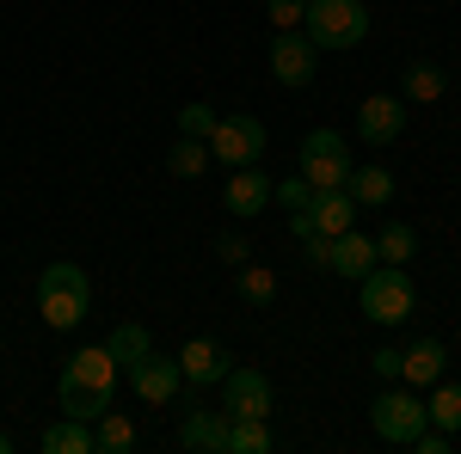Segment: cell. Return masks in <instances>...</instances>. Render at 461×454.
I'll use <instances>...</instances> for the list:
<instances>
[{
  "label": "cell",
  "instance_id": "1",
  "mask_svg": "<svg viewBox=\"0 0 461 454\" xmlns=\"http://www.w3.org/2000/svg\"><path fill=\"white\" fill-rule=\"evenodd\" d=\"M111 393H117V356H111L105 344L74 350L62 381H56V405L80 423H99L111 412Z\"/></svg>",
  "mask_w": 461,
  "mask_h": 454
},
{
  "label": "cell",
  "instance_id": "2",
  "mask_svg": "<svg viewBox=\"0 0 461 454\" xmlns=\"http://www.w3.org/2000/svg\"><path fill=\"white\" fill-rule=\"evenodd\" d=\"M86 307H93V282L80 264H50L37 277V314L50 319V332H74L86 319Z\"/></svg>",
  "mask_w": 461,
  "mask_h": 454
},
{
  "label": "cell",
  "instance_id": "3",
  "mask_svg": "<svg viewBox=\"0 0 461 454\" xmlns=\"http://www.w3.org/2000/svg\"><path fill=\"white\" fill-rule=\"evenodd\" d=\"M357 307L375 325H406L419 307V289L406 277V264H375L369 277H357Z\"/></svg>",
  "mask_w": 461,
  "mask_h": 454
},
{
  "label": "cell",
  "instance_id": "4",
  "mask_svg": "<svg viewBox=\"0 0 461 454\" xmlns=\"http://www.w3.org/2000/svg\"><path fill=\"white\" fill-rule=\"evenodd\" d=\"M302 31L314 37V49H357L369 37V6L363 0H308Z\"/></svg>",
  "mask_w": 461,
  "mask_h": 454
},
{
  "label": "cell",
  "instance_id": "5",
  "mask_svg": "<svg viewBox=\"0 0 461 454\" xmlns=\"http://www.w3.org/2000/svg\"><path fill=\"white\" fill-rule=\"evenodd\" d=\"M295 173L308 178L314 191H345V178H351L345 136H339V129H308V141H302V166H295Z\"/></svg>",
  "mask_w": 461,
  "mask_h": 454
},
{
  "label": "cell",
  "instance_id": "6",
  "mask_svg": "<svg viewBox=\"0 0 461 454\" xmlns=\"http://www.w3.org/2000/svg\"><path fill=\"white\" fill-rule=\"evenodd\" d=\"M369 423H375V436H382V442L406 449V442H412L430 418H425V399H419L412 387H388V393L369 405Z\"/></svg>",
  "mask_w": 461,
  "mask_h": 454
},
{
  "label": "cell",
  "instance_id": "7",
  "mask_svg": "<svg viewBox=\"0 0 461 454\" xmlns=\"http://www.w3.org/2000/svg\"><path fill=\"white\" fill-rule=\"evenodd\" d=\"M210 160H221V166H258V160H265V123H258V117H247V111L215 117Z\"/></svg>",
  "mask_w": 461,
  "mask_h": 454
},
{
  "label": "cell",
  "instance_id": "8",
  "mask_svg": "<svg viewBox=\"0 0 461 454\" xmlns=\"http://www.w3.org/2000/svg\"><path fill=\"white\" fill-rule=\"evenodd\" d=\"M130 369V387L142 393L148 405H173L178 387H185V369H178V356H160V350H142L136 362H123Z\"/></svg>",
  "mask_w": 461,
  "mask_h": 454
},
{
  "label": "cell",
  "instance_id": "9",
  "mask_svg": "<svg viewBox=\"0 0 461 454\" xmlns=\"http://www.w3.org/2000/svg\"><path fill=\"white\" fill-rule=\"evenodd\" d=\"M271 74L284 80V86H314L320 74V49L308 31H277L271 37Z\"/></svg>",
  "mask_w": 461,
  "mask_h": 454
},
{
  "label": "cell",
  "instance_id": "10",
  "mask_svg": "<svg viewBox=\"0 0 461 454\" xmlns=\"http://www.w3.org/2000/svg\"><path fill=\"white\" fill-rule=\"evenodd\" d=\"M221 412L228 418H271V381L258 375V369H228L221 375Z\"/></svg>",
  "mask_w": 461,
  "mask_h": 454
},
{
  "label": "cell",
  "instance_id": "11",
  "mask_svg": "<svg viewBox=\"0 0 461 454\" xmlns=\"http://www.w3.org/2000/svg\"><path fill=\"white\" fill-rule=\"evenodd\" d=\"M400 129H406V105H400L393 93H369V99L357 105V136L369 141V147L400 141Z\"/></svg>",
  "mask_w": 461,
  "mask_h": 454
},
{
  "label": "cell",
  "instance_id": "12",
  "mask_svg": "<svg viewBox=\"0 0 461 454\" xmlns=\"http://www.w3.org/2000/svg\"><path fill=\"white\" fill-rule=\"evenodd\" d=\"M178 369H185L191 387H221V375L234 369V356H228V344H215V338H191V344L178 350Z\"/></svg>",
  "mask_w": 461,
  "mask_h": 454
},
{
  "label": "cell",
  "instance_id": "13",
  "mask_svg": "<svg viewBox=\"0 0 461 454\" xmlns=\"http://www.w3.org/2000/svg\"><path fill=\"white\" fill-rule=\"evenodd\" d=\"M221 203H228V215H258L265 203H271V178L258 173V166H234V178H228V191H221Z\"/></svg>",
  "mask_w": 461,
  "mask_h": 454
},
{
  "label": "cell",
  "instance_id": "14",
  "mask_svg": "<svg viewBox=\"0 0 461 454\" xmlns=\"http://www.w3.org/2000/svg\"><path fill=\"white\" fill-rule=\"evenodd\" d=\"M375 264H382V258H375V240H369V234L345 227V234L332 240V271H339V277H351V282H357V277H369Z\"/></svg>",
  "mask_w": 461,
  "mask_h": 454
},
{
  "label": "cell",
  "instance_id": "15",
  "mask_svg": "<svg viewBox=\"0 0 461 454\" xmlns=\"http://www.w3.org/2000/svg\"><path fill=\"white\" fill-rule=\"evenodd\" d=\"M400 381H406V387H437V381H443V344H437V338L406 344V350H400Z\"/></svg>",
  "mask_w": 461,
  "mask_h": 454
},
{
  "label": "cell",
  "instance_id": "16",
  "mask_svg": "<svg viewBox=\"0 0 461 454\" xmlns=\"http://www.w3.org/2000/svg\"><path fill=\"white\" fill-rule=\"evenodd\" d=\"M178 442L197 454H228V412H191L178 423Z\"/></svg>",
  "mask_w": 461,
  "mask_h": 454
},
{
  "label": "cell",
  "instance_id": "17",
  "mask_svg": "<svg viewBox=\"0 0 461 454\" xmlns=\"http://www.w3.org/2000/svg\"><path fill=\"white\" fill-rule=\"evenodd\" d=\"M345 191H351L357 209H382V203H393V173L388 166H351Z\"/></svg>",
  "mask_w": 461,
  "mask_h": 454
},
{
  "label": "cell",
  "instance_id": "18",
  "mask_svg": "<svg viewBox=\"0 0 461 454\" xmlns=\"http://www.w3.org/2000/svg\"><path fill=\"white\" fill-rule=\"evenodd\" d=\"M43 454H99L93 449V423H80V418L62 412V418L43 430Z\"/></svg>",
  "mask_w": 461,
  "mask_h": 454
},
{
  "label": "cell",
  "instance_id": "19",
  "mask_svg": "<svg viewBox=\"0 0 461 454\" xmlns=\"http://www.w3.org/2000/svg\"><path fill=\"white\" fill-rule=\"evenodd\" d=\"M308 215H314L320 234H332V240H339V234H345V227L357 221V203H351V191H320Z\"/></svg>",
  "mask_w": 461,
  "mask_h": 454
},
{
  "label": "cell",
  "instance_id": "20",
  "mask_svg": "<svg viewBox=\"0 0 461 454\" xmlns=\"http://www.w3.org/2000/svg\"><path fill=\"white\" fill-rule=\"evenodd\" d=\"M443 86H449V74L437 68V62H412L406 80H400V93H406L412 105H437V99H443Z\"/></svg>",
  "mask_w": 461,
  "mask_h": 454
},
{
  "label": "cell",
  "instance_id": "21",
  "mask_svg": "<svg viewBox=\"0 0 461 454\" xmlns=\"http://www.w3.org/2000/svg\"><path fill=\"white\" fill-rule=\"evenodd\" d=\"M277 436L265 430V418H228V454H271Z\"/></svg>",
  "mask_w": 461,
  "mask_h": 454
},
{
  "label": "cell",
  "instance_id": "22",
  "mask_svg": "<svg viewBox=\"0 0 461 454\" xmlns=\"http://www.w3.org/2000/svg\"><path fill=\"white\" fill-rule=\"evenodd\" d=\"M167 173H173V178H203V173H210V141L178 136L173 154H167Z\"/></svg>",
  "mask_w": 461,
  "mask_h": 454
},
{
  "label": "cell",
  "instance_id": "23",
  "mask_svg": "<svg viewBox=\"0 0 461 454\" xmlns=\"http://www.w3.org/2000/svg\"><path fill=\"white\" fill-rule=\"evenodd\" d=\"M93 449L99 454H130L136 449V423L123 418V412H105V418L93 423Z\"/></svg>",
  "mask_w": 461,
  "mask_h": 454
},
{
  "label": "cell",
  "instance_id": "24",
  "mask_svg": "<svg viewBox=\"0 0 461 454\" xmlns=\"http://www.w3.org/2000/svg\"><path fill=\"white\" fill-rule=\"evenodd\" d=\"M412 252H419V234H412L406 221H388V227L375 234V258H382V264H412Z\"/></svg>",
  "mask_w": 461,
  "mask_h": 454
},
{
  "label": "cell",
  "instance_id": "25",
  "mask_svg": "<svg viewBox=\"0 0 461 454\" xmlns=\"http://www.w3.org/2000/svg\"><path fill=\"white\" fill-rule=\"evenodd\" d=\"M425 418L437 423V430H449V436H461V387L456 381H437V393H430Z\"/></svg>",
  "mask_w": 461,
  "mask_h": 454
},
{
  "label": "cell",
  "instance_id": "26",
  "mask_svg": "<svg viewBox=\"0 0 461 454\" xmlns=\"http://www.w3.org/2000/svg\"><path fill=\"white\" fill-rule=\"evenodd\" d=\"M234 289H240V301H252V307H271L277 301V277L265 271V264H240V277H234Z\"/></svg>",
  "mask_w": 461,
  "mask_h": 454
},
{
  "label": "cell",
  "instance_id": "27",
  "mask_svg": "<svg viewBox=\"0 0 461 454\" xmlns=\"http://www.w3.org/2000/svg\"><path fill=\"white\" fill-rule=\"evenodd\" d=\"M105 350L117 356V369H123V362H136L142 350H154V338H148V332L136 325V319H123V325H117V332L105 338Z\"/></svg>",
  "mask_w": 461,
  "mask_h": 454
},
{
  "label": "cell",
  "instance_id": "28",
  "mask_svg": "<svg viewBox=\"0 0 461 454\" xmlns=\"http://www.w3.org/2000/svg\"><path fill=\"white\" fill-rule=\"evenodd\" d=\"M271 197L284 203V215H308V209H314V197H320V191H314V184H308L302 173H289L284 184H271Z\"/></svg>",
  "mask_w": 461,
  "mask_h": 454
},
{
  "label": "cell",
  "instance_id": "29",
  "mask_svg": "<svg viewBox=\"0 0 461 454\" xmlns=\"http://www.w3.org/2000/svg\"><path fill=\"white\" fill-rule=\"evenodd\" d=\"M265 19H271L277 31H302V19H308V0H265Z\"/></svg>",
  "mask_w": 461,
  "mask_h": 454
},
{
  "label": "cell",
  "instance_id": "30",
  "mask_svg": "<svg viewBox=\"0 0 461 454\" xmlns=\"http://www.w3.org/2000/svg\"><path fill=\"white\" fill-rule=\"evenodd\" d=\"M210 129H215V111L203 105V99L178 111V136H197V141H210Z\"/></svg>",
  "mask_w": 461,
  "mask_h": 454
},
{
  "label": "cell",
  "instance_id": "31",
  "mask_svg": "<svg viewBox=\"0 0 461 454\" xmlns=\"http://www.w3.org/2000/svg\"><path fill=\"white\" fill-rule=\"evenodd\" d=\"M302 252H308V264H314V271H332V234H308V240H302Z\"/></svg>",
  "mask_w": 461,
  "mask_h": 454
},
{
  "label": "cell",
  "instance_id": "32",
  "mask_svg": "<svg viewBox=\"0 0 461 454\" xmlns=\"http://www.w3.org/2000/svg\"><path fill=\"white\" fill-rule=\"evenodd\" d=\"M215 252H221V258H228V264H247V258H252L247 234H221V240H215Z\"/></svg>",
  "mask_w": 461,
  "mask_h": 454
},
{
  "label": "cell",
  "instance_id": "33",
  "mask_svg": "<svg viewBox=\"0 0 461 454\" xmlns=\"http://www.w3.org/2000/svg\"><path fill=\"white\" fill-rule=\"evenodd\" d=\"M369 369H375V375H382V381H393V375H400V350H375V356H369Z\"/></svg>",
  "mask_w": 461,
  "mask_h": 454
},
{
  "label": "cell",
  "instance_id": "34",
  "mask_svg": "<svg viewBox=\"0 0 461 454\" xmlns=\"http://www.w3.org/2000/svg\"><path fill=\"white\" fill-rule=\"evenodd\" d=\"M0 454H13V436H6V430H0Z\"/></svg>",
  "mask_w": 461,
  "mask_h": 454
},
{
  "label": "cell",
  "instance_id": "35",
  "mask_svg": "<svg viewBox=\"0 0 461 454\" xmlns=\"http://www.w3.org/2000/svg\"><path fill=\"white\" fill-rule=\"evenodd\" d=\"M456 338H461V332H456Z\"/></svg>",
  "mask_w": 461,
  "mask_h": 454
}]
</instances>
